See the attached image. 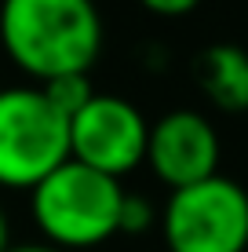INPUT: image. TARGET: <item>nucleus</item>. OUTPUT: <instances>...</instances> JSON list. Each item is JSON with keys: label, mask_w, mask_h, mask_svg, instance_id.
<instances>
[{"label": "nucleus", "mask_w": 248, "mask_h": 252, "mask_svg": "<svg viewBox=\"0 0 248 252\" xmlns=\"http://www.w3.org/2000/svg\"><path fill=\"white\" fill-rule=\"evenodd\" d=\"M0 48L37 84L88 73L102 51L95 0H0Z\"/></svg>", "instance_id": "1"}, {"label": "nucleus", "mask_w": 248, "mask_h": 252, "mask_svg": "<svg viewBox=\"0 0 248 252\" xmlns=\"http://www.w3.org/2000/svg\"><path fill=\"white\" fill-rule=\"evenodd\" d=\"M121 201V179L70 158L29 190V216L48 245L62 252H84L117 238Z\"/></svg>", "instance_id": "2"}, {"label": "nucleus", "mask_w": 248, "mask_h": 252, "mask_svg": "<svg viewBox=\"0 0 248 252\" xmlns=\"http://www.w3.org/2000/svg\"><path fill=\"white\" fill-rule=\"evenodd\" d=\"M62 161H70V117L40 84L0 88V187L33 190Z\"/></svg>", "instance_id": "3"}, {"label": "nucleus", "mask_w": 248, "mask_h": 252, "mask_svg": "<svg viewBox=\"0 0 248 252\" xmlns=\"http://www.w3.org/2000/svg\"><path fill=\"white\" fill-rule=\"evenodd\" d=\"M168 252H245L248 249V190L226 176L179 187L161 208Z\"/></svg>", "instance_id": "4"}, {"label": "nucleus", "mask_w": 248, "mask_h": 252, "mask_svg": "<svg viewBox=\"0 0 248 252\" xmlns=\"http://www.w3.org/2000/svg\"><path fill=\"white\" fill-rule=\"evenodd\" d=\"M150 125L135 102L121 95H91L81 114L70 117V158L124 179L139 164H146Z\"/></svg>", "instance_id": "5"}, {"label": "nucleus", "mask_w": 248, "mask_h": 252, "mask_svg": "<svg viewBox=\"0 0 248 252\" xmlns=\"http://www.w3.org/2000/svg\"><path fill=\"white\" fill-rule=\"evenodd\" d=\"M146 164L165 187H190L219 172V132L197 110H172L150 125Z\"/></svg>", "instance_id": "6"}, {"label": "nucleus", "mask_w": 248, "mask_h": 252, "mask_svg": "<svg viewBox=\"0 0 248 252\" xmlns=\"http://www.w3.org/2000/svg\"><path fill=\"white\" fill-rule=\"evenodd\" d=\"M204 99L219 114H248V51L237 44H208L193 63Z\"/></svg>", "instance_id": "7"}, {"label": "nucleus", "mask_w": 248, "mask_h": 252, "mask_svg": "<svg viewBox=\"0 0 248 252\" xmlns=\"http://www.w3.org/2000/svg\"><path fill=\"white\" fill-rule=\"evenodd\" d=\"M40 88H44V95L51 99V106H55L62 117L81 114V110L91 102V95H95V92H91L88 73H62V77H51V81H44Z\"/></svg>", "instance_id": "8"}, {"label": "nucleus", "mask_w": 248, "mask_h": 252, "mask_svg": "<svg viewBox=\"0 0 248 252\" xmlns=\"http://www.w3.org/2000/svg\"><path fill=\"white\" fill-rule=\"evenodd\" d=\"M157 208H153L150 197L142 194H128L124 190V201H121V220H117V234H146L153 223H157Z\"/></svg>", "instance_id": "9"}, {"label": "nucleus", "mask_w": 248, "mask_h": 252, "mask_svg": "<svg viewBox=\"0 0 248 252\" xmlns=\"http://www.w3.org/2000/svg\"><path fill=\"white\" fill-rule=\"evenodd\" d=\"M150 15H161V19H179V15H190L201 0H139Z\"/></svg>", "instance_id": "10"}, {"label": "nucleus", "mask_w": 248, "mask_h": 252, "mask_svg": "<svg viewBox=\"0 0 248 252\" xmlns=\"http://www.w3.org/2000/svg\"><path fill=\"white\" fill-rule=\"evenodd\" d=\"M7 252H62V249L48 245V241H26V245H11Z\"/></svg>", "instance_id": "11"}, {"label": "nucleus", "mask_w": 248, "mask_h": 252, "mask_svg": "<svg viewBox=\"0 0 248 252\" xmlns=\"http://www.w3.org/2000/svg\"><path fill=\"white\" fill-rule=\"evenodd\" d=\"M7 249H11V223H7V212L0 205V252H7Z\"/></svg>", "instance_id": "12"}]
</instances>
